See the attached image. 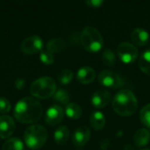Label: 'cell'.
<instances>
[{
    "mask_svg": "<svg viewBox=\"0 0 150 150\" xmlns=\"http://www.w3.org/2000/svg\"><path fill=\"white\" fill-rule=\"evenodd\" d=\"M15 119L23 124H33L39 121L42 116V106L33 98H23L14 107Z\"/></svg>",
    "mask_w": 150,
    "mask_h": 150,
    "instance_id": "6da1fadb",
    "label": "cell"
},
{
    "mask_svg": "<svg viewBox=\"0 0 150 150\" xmlns=\"http://www.w3.org/2000/svg\"><path fill=\"white\" fill-rule=\"evenodd\" d=\"M138 107V100L133 91L121 90L118 91L112 99V108L120 116L133 115Z\"/></svg>",
    "mask_w": 150,
    "mask_h": 150,
    "instance_id": "7a4b0ae2",
    "label": "cell"
},
{
    "mask_svg": "<svg viewBox=\"0 0 150 150\" xmlns=\"http://www.w3.org/2000/svg\"><path fill=\"white\" fill-rule=\"evenodd\" d=\"M56 84L50 76H41L33 81L30 86V93L38 98L46 99L54 95Z\"/></svg>",
    "mask_w": 150,
    "mask_h": 150,
    "instance_id": "3957f363",
    "label": "cell"
},
{
    "mask_svg": "<svg viewBox=\"0 0 150 150\" xmlns=\"http://www.w3.org/2000/svg\"><path fill=\"white\" fill-rule=\"evenodd\" d=\"M24 140L29 149H39L47 140V131L40 125H32L25 130Z\"/></svg>",
    "mask_w": 150,
    "mask_h": 150,
    "instance_id": "277c9868",
    "label": "cell"
},
{
    "mask_svg": "<svg viewBox=\"0 0 150 150\" xmlns=\"http://www.w3.org/2000/svg\"><path fill=\"white\" fill-rule=\"evenodd\" d=\"M80 41L83 47L91 52L99 51L104 45V40L100 32L91 25L83 28L80 35Z\"/></svg>",
    "mask_w": 150,
    "mask_h": 150,
    "instance_id": "5b68a950",
    "label": "cell"
},
{
    "mask_svg": "<svg viewBox=\"0 0 150 150\" xmlns=\"http://www.w3.org/2000/svg\"><path fill=\"white\" fill-rule=\"evenodd\" d=\"M117 53L120 60L127 64L133 63L138 57V50L136 47L127 41L119 44L117 47Z\"/></svg>",
    "mask_w": 150,
    "mask_h": 150,
    "instance_id": "8992f818",
    "label": "cell"
},
{
    "mask_svg": "<svg viewBox=\"0 0 150 150\" xmlns=\"http://www.w3.org/2000/svg\"><path fill=\"white\" fill-rule=\"evenodd\" d=\"M43 47V40L38 35H31L25 38L20 44L19 49L25 54H33L41 52Z\"/></svg>",
    "mask_w": 150,
    "mask_h": 150,
    "instance_id": "52a82bcc",
    "label": "cell"
},
{
    "mask_svg": "<svg viewBox=\"0 0 150 150\" xmlns=\"http://www.w3.org/2000/svg\"><path fill=\"white\" fill-rule=\"evenodd\" d=\"M98 82L104 86L112 89H119L123 85L121 77L117 73L111 70L101 71L98 74Z\"/></svg>",
    "mask_w": 150,
    "mask_h": 150,
    "instance_id": "ba28073f",
    "label": "cell"
},
{
    "mask_svg": "<svg viewBox=\"0 0 150 150\" xmlns=\"http://www.w3.org/2000/svg\"><path fill=\"white\" fill-rule=\"evenodd\" d=\"M63 117H64V112L62 108L60 105H54L47 110L45 121L47 125L53 127L62 122V120H63Z\"/></svg>",
    "mask_w": 150,
    "mask_h": 150,
    "instance_id": "9c48e42d",
    "label": "cell"
},
{
    "mask_svg": "<svg viewBox=\"0 0 150 150\" xmlns=\"http://www.w3.org/2000/svg\"><path fill=\"white\" fill-rule=\"evenodd\" d=\"M15 131V122L9 115L0 116V139H8Z\"/></svg>",
    "mask_w": 150,
    "mask_h": 150,
    "instance_id": "30bf717a",
    "label": "cell"
},
{
    "mask_svg": "<svg viewBox=\"0 0 150 150\" xmlns=\"http://www.w3.org/2000/svg\"><path fill=\"white\" fill-rule=\"evenodd\" d=\"M90 137L91 131L89 127L86 126H81L75 130L72 135V142L76 147H83L89 142Z\"/></svg>",
    "mask_w": 150,
    "mask_h": 150,
    "instance_id": "8fae6325",
    "label": "cell"
},
{
    "mask_svg": "<svg viewBox=\"0 0 150 150\" xmlns=\"http://www.w3.org/2000/svg\"><path fill=\"white\" fill-rule=\"evenodd\" d=\"M111 100V93L105 90H99L93 93L91 98L92 105L97 108L105 107Z\"/></svg>",
    "mask_w": 150,
    "mask_h": 150,
    "instance_id": "7c38bea8",
    "label": "cell"
},
{
    "mask_svg": "<svg viewBox=\"0 0 150 150\" xmlns=\"http://www.w3.org/2000/svg\"><path fill=\"white\" fill-rule=\"evenodd\" d=\"M96 77V72L93 68L85 66L78 69L76 74V78L79 83L83 84H89L94 81Z\"/></svg>",
    "mask_w": 150,
    "mask_h": 150,
    "instance_id": "4fadbf2b",
    "label": "cell"
},
{
    "mask_svg": "<svg viewBox=\"0 0 150 150\" xmlns=\"http://www.w3.org/2000/svg\"><path fill=\"white\" fill-rule=\"evenodd\" d=\"M131 40L135 45L142 47L148 43L149 40V34L144 28L137 27L131 33Z\"/></svg>",
    "mask_w": 150,
    "mask_h": 150,
    "instance_id": "5bb4252c",
    "label": "cell"
},
{
    "mask_svg": "<svg viewBox=\"0 0 150 150\" xmlns=\"http://www.w3.org/2000/svg\"><path fill=\"white\" fill-rule=\"evenodd\" d=\"M150 141V133L145 128L139 129L134 135V142L137 147H143Z\"/></svg>",
    "mask_w": 150,
    "mask_h": 150,
    "instance_id": "9a60e30c",
    "label": "cell"
},
{
    "mask_svg": "<svg viewBox=\"0 0 150 150\" xmlns=\"http://www.w3.org/2000/svg\"><path fill=\"white\" fill-rule=\"evenodd\" d=\"M90 122L95 130H101L105 126V117L102 112L96 111L91 114Z\"/></svg>",
    "mask_w": 150,
    "mask_h": 150,
    "instance_id": "2e32d148",
    "label": "cell"
},
{
    "mask_svg": "<svg viewBox=\"0 0 150 150\" xmlns=\"http://www.w3.org/2000/svg\"><path fill=\"white\" fill-rule=\"evenodd\" d=\"M66 43L62 38H54L47 43V50L50 53H59L65 49Z\"/></svg>",
    "mask_w": 150,
    "mask_h": 150,
    "instance_id": "e0dca14e",
    "label": "cell"
},
{
    "mask_svg": "<svg viewBox=\"0 0 150 150\" xmlns=\"http://www.w3.org/2000/svg\"><path fill=\"white\" fill-rule=\"evenodd\" d=\"M69 137V129L66 126H61L59 127L54 134V141L59 145L65 144Z\"/></svg>",
    "mask_w": 150,
    "mask_h": 150,
    "instance_id": "ac0fdd59",
    "label": "cell"
},
{
    "mask_svg": "<svg viewBox=\"0 0 150 150\" xmlns=\"http://www.w3.org/2000/svg\"><path fill=\"white\" fill-rule=\"evenodd\" d=\"M1 150H24V144L17 137L9 138L2 145Z\"/></svg>",
    "mask_w": 150,
    "mask_h": 150,
    "instance_id": "d6986e66",
    "label": "cell"
},
{
    "mask_svg": "<svg viewBox=\"0 0 150 150\" xmlns=\"http://www.w3.org/2000/svg\"><path fill=\"white\" fill-rule=\"evenodd\" d=\"M65 112L69 118L72 120H77L82 116V108L76 103H69L66 105Z\"/></svg>",
    "mask_w": 150,
    "mask_h": 150,
    "instance_id": "ffe728a7",
    "label": "cell"
},
{
    "mask_svg": "<svg viewBox=\"0 0 150 150\" xmlns=\"http://www.w3.org/2000/svg\"><path fill=\"white\" fill-rule=\"evenodd\" d=\"M139 67L144 73L150 76V49L142 53L139 58Z\"/></svg>",
    "mask_w": 150,
    "mask_h": 150,
    "instance_id": "44dd1931",
    "label": "cell"
},
{
    "mask_svg": "<svg viewBox=\"0 0 150 150\" xmlns=\"http://www.w3.org/2000/svg\"><path fill=\"white\" fill-rule=\"evenodd\" d=\"M101 60H102V62H103L105 65L109 66V67L114 66V65L116 64V62H117L115 54H114L110 48H107V49H105V50L103 52Z\"/></svg>",
    "mask_w": 150,
    "mask_h": 150,
    "instance_id": "7402d4cb",
    "label": "cell"
},
{
    "mask_svg": "<svg viewBox=\"0 0 150 150\" xmlns=\"http://www.w3.org/2000/svg\"><path fill=\"white\" fill-rule=\"evenodd\" d=\"M73 77H74L73 71L69 69H64L58 74L57 79L60 82V83L66 85V84H69L72 81Z\"/></svg>",
    "mask_w": 150,
    "mask_h": 150,
    "instance_id": "603a6c76",
    "label": "cell"
},
{
    "mask_svg": "<svg viewBox=\"0 0 150 150\" xmlns=\"http://www.w3.org/2000/svg\"><path fill=\"white\" fill-rule=\"evenodd\" d=\"M54 99L61 104L63 105H68L70 99V95L69 93V91L65 89H59L58 91H56V92L54 95Z\"/></svg>",
    "mask_w": 150,
    "mask_h": 150,
    "instance_id": "cb8c5ba5",
    "label": "cell"
},
{
    "mask_svg": "<svg viewBox=\"0 0 150 150\" xmlns=\"http://www.w3.org/2000/svg\"><path fill=\"white\" fill-rule=\"evenodd\" d=\"M140 119L142 123L147 127H150V103L146 105L140 112Z\"/></svg>",
    "mask_w": 150,
    "mask_h": 150,
    "instance_id": "d4e9b609",
    "label": "cell"
},
{
    "mask_svg": "<svg viewBox=\"0 0 150 150\" xmlns=\"http://www.w3.org/2000/svg\"><path fill=\"white\" fill-rule=\"evenodd\" d=\"M40 60L47 65L52 64L54 62V57L52 53H50L47 50H41L40 54Z\"/></svg>",
    "mask_w": 150,
    "mask_h": 150,
    "instance_id": "484cf974",
    "label": "cell"
},
{
    "mask_svg": "<svg viewBox=\"0 0 150 150\" xmlns=\"http://www.w3.org/2000/svg\"><path fill=\"white\" fill-rule=\"evenodd\" d=\"M11 105L10 101L4 97H0V113H7L11 111Z\"/></svg>",
    "mask_w": 150,
    "mask_h": 150,
    "instance_id": "4316f807",
    "label": "cell"
},
{
    "mask_svg": "<svg viewBox=\"0 0 150 150\" xmlns=\"http://www.w3.org/2000/svg\"><path fill=\"white\" fill-rule=\"evenodd\" d=\"M14 86L17 90H23L25 86V81L22 77H18L14 82Z\"/></svg>",
    "mask_w": 150,
    "mask_h": 150,
    "instance_id": "83f0119b",
    "label": "cell"
},
{
    "mask_svg": "<svg viewBox=\"0 0 150 150\" xmlns=\"http://www.w3.org/2000/svg\"><path fill=\"white\" fill-rule=\"evenodd\" d=\"M84 3L91 7L98 8V7H100L104 4V1L103 0H88V1H85Z\"/></svg>",
    "mask_w": 150,
    "mask_h": 150,
    "instance_id": "f1b7e54d",
    "label": "cell"
},
{
    "mask_svg": "<svg viewBox=\"0 0 150 150\" xmlns=\"http://www.w3.org/2000/svg\"><path fill=\"white\" fill-rule=\"evenodd\" d=\"M109 144H110L109 139H104V140L101 141V142H100V149L103 150H105L108 147H109Z\"/></svg>",
    "mask_w": 150,
    "mask_h": 150,
    "instance_id": "f546056e",
    "label": "cell"
},
{
    "mask_svg": "<svg viewBox=\"0 0 150 150\" xmlns=\"http://www.w3.org/2000/svg\"><path fill=\"white\" fill-rule=\"evenodd\" d=\"M134 150V148L131 146V145H126L125 148H124V150Z\"/></svg>",
    "mask_w": 150,
    "mask_h": 150,
    "instance_id": "4dcf8cb0",
    "label": "cell"
},
{
    "mask_svg": "<svg viewBox=\"0 0 150 150\" xmlns=\"http://www.w3.org/2000/svg\"><path fill=\"white\" fill-rule=\"evenodd\" d=\"M141 150H150V149H141Z\"/></svg>",
    "mask_w": 150,
    "mask_h": 150,
    "instance_id": "1f68e13d",
    "label": "cell"
},
{
    "mask_svg": "<svg viewBox=\"0 0 150 150\" xmlns=\"http://www.w3.org/2000/svg\"><path fill=\"white\" fill-rule=\"evenodd\" d=\"M78 150H81V149H78Z\"/></svg>",
    "mask_w": 150,
    "mask_h": 150,
    "instance_id": "d6a6232c",
    "label": "cell"
}]
</instances>
